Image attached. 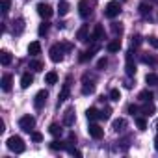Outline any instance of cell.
Masks as SVG:
<instances>
[{
  "instance_id": "obj_1",
  "label": "cell",
  "mask_w": 158,
  "mask_h": 158,
  "mask_svg": "<svg viewBox=\"0 0 158 158\" xmlns=\"http://www.w3.org/2000/svg\"><path fill=\"white\" fill-rule=\"evenodd\" d=\"M6 145H8L10 151H13V152H17V154H19V152H24V149H26V145H24V141H23L21 136H11V138H8Z\"/></svg>"
},
{
  "instance_id": "obj_2",
  "label": "cell",
  "mask_w": 158,
  "mask_h": 158,
  "mask_svg": "<svg viewBox=\"0 0 158 158\" xmlns=\"http://www.w3.org/2000/svg\"><path fill=\"white\" fill-rule=\"evenodd\" d=\"M63 50H67L63 43H61V45H52V47H50V50H48V54H50V60H52L54 63L61 61V60H63Z\"/></svg>"
},
{
  "instance_id": "obj_3",
  "label": "cell",
  "mask_w": 158,
  "mask_h": 158,
  "mask_svg": "<svg viewBox=\"0 0 158 158\" xmlns=\"http://www.w3.org/2000/svg\"><path fill=\"white\" fill-rule=\"evenodd\" d=\"M19 127H21V130H24V132H32L34 130V127H35V117L34 115H23L21 119H19Z\"/></svg>"
},
{
  "instance_id": "obj_4",
  "label": "cell",
  "mask_w": 158,
  "mask_h": 158,
  "mask_svg": "<svg viewBox=\"0 0 158 158\" xmlns=\"http://www.w3.org/2000/svg\"><path fill=\"white\" fill-rule=\"evenodd\" d=\"M121 13V6H119V2H108L106 4V8H104V15L108 17V19H115L117 15Z\"/></svg>"
},
{
  "instance_id": "obj_5",
  "label": "cell",
  "mask_w": 158,
  "mask_h": 158,
  "mask_svg": "<svg viewBox=\"0 0 158 158\" xmlns=\"http://www.w3.org/2000/svg\"><path fill=\"white\" fill-rule=\"evenodd\" d=\"M125 71H127L128 76H134L136 74V63H134V52L132 50L127 52V67H125Z\"/></svg>"
},
{
  "instance_id": "obj_6",
  "label": "cell",
  "mask_w": 158,
  "mask_h": 158,
  "mask_svg": "<svg viewBox=\"0 0 158 158\" xmlns=\"http://www.w3.org/2000/svg\"><path fill=\"white\" fill-rule=\"evenodd\" d=\"M78 13H80L82 19H88L91 15V6H89V0H80L78 2Z\"/></svg>"
},
{
  "instance_id": "obj_7",
  "label": "cell",
  "mask_w": 158,
  "mask_h": 158,
  "mask_svg": "<svg viewBox=\"0 0 158 158\" xmlns=\"http://www.w3.org/2000/svg\"><path fill=\"white\" fill-rule=\"evenodd\" d=\"M69 93H71V78H67V80H65V84H63V88H61V91H60L58 104H61L63 101H67V99H69Z\"/></svg>"
},
{
  "instance_id": "obj_8",
  "label": "cell",
  "mask_w": 158,
  "mask_h": 158,
  "mask_svg": "<svg viewBox=\"0 0 158 158\" xmlns=\"http://www.w3.org/2000/svg\"><path fill=\"white\" fill-rule=\"evenodd\" d=\"M37 13H39L43 19H50L52 13H54V10H52L48 4H43V2H41V4H37Z\"/></svg>"
},
{
  "instance_id": "obj_9",
  "label": "cell",
  "mask_w": 158,
  "mask_h": 158,
  "mask_svg": "<svg viewBox=\"0 0 158 158\" xmlns=\"http://www.w3.org/2000/svg\"><path fill=\"white\" fill-rule=\"evenodd\" d=\"M47 99H48V93L45 91V89H41L37 95H35V99H34V106L39 110V108H43L45 106V102H47Z\"/></svg>"
},
{
  "instance_id": "obj_10",
  "label": "cell",
  "mask_w": 158,
  "mask_h": 158,
  "mask_svg": "<svg viewBox=\"0 0 158 158\" xmlns=\"http://www.w3.org/2000/svg\"><path fill=\"white\" fill-rule=\"evenodd\" d=\"M88 132H89V136H91L93 139H101V138L104 136V130H102L99 125H95V123H91V125H89Z\"/></svg>"
},
{
  "instance_id": "obj_11",
  "label": "cell",
  "mask_w": 158,
  "mask_h": 158,
  "mask_svg": "<svg viewBox=\"0 0 158 158\" xmlns=\"http://www.w3.org/2000/svg\"><path fill=\"white\" fill-rule=\"evenodd\" d=\"M89 24H82L80 28H78V32H76V39L78 41H88L89 39Z\"/></svg>"
},
{
  "instance_id": "obj_12",
  "label": "cell",
  "mask_w": 158,
  "mask_h": 158,
  "mask_svg": "<svg viewBox=\"0 0 158 158\" xmlns=\"http://www.w3.org/2000/svg\"><path fill=\"white\" fill-rule=\"evenodd\" d=\"M97 50H99V45H95V47H91L89 50H86V52H82V54H80V58H78V60H80L82 63H86L88 60H91V58H93V54H95Z\"/></svg>"
},
{
  "instance_id": "obj_13",
  "label": "cell",
  "mask_w": 158,
  "mask_h": 158,
  "mask_svg": "<svg viewBox=\"0 0 158 158\" xmlns=\"http://www.w3.org/2000/svg\"><path fill=\"white\" fill-rule=\"evenodd\" d=\"M74 119H76V115H74V110H73V108H69V110L63 114V125L71 127V125H74Z\"/></svg>"
},
{
  "instance_id": "obj_14",
  "label": "cell",
  "mask_w": 158,
  "mask_h": 158,
  "mask_svg": "<svg viewBox=\"0 0 158 158\" xmlns=\"http://www.w3.org/2000/svg\"><path fill=\"white\" fill-rule=\"evenodd\" d=\"M32 84H34V76H32L30 73H24V74L21 76V88L26 89V88H30Z\"/></svg>"
},
{
  "instance_id": "obj_15",
  "label": "cell",
  "mask_w": 158,
  "mask_h": 158,
  "mask_svg": "<svg viewBox=\"0 0 158 158\" xmlns=\"http://www.w3.org/2000/svg\"><path fill=\"white\" fill-rule=\"evenodd\" d=\"M102 37H104V28H102V24H95L93 34H91V41H99V39H102Z\"/></svg>"
},
{
  "instance_id": "obj_16",
  "label": "cell",
  "mask_w": 158,
  "mask_h": 158,
  "mask_svg": "<svg viewBox=\"0 0 158 158\" xmlns=\"http://www.w3.org/2000/svg\"><path fill=\"white\" fill-rule=\"evenodd\" d=\"M11 84H13V76H11V74H4V76H2V82H0L2 89H4V91H10V89H11Z\"/></svg>"
},
{
  "instance_id": "obj_17",
  "label": "cell",
  "mask_w": 158,
  "mask_h": 158,
  "mask_svg": "<svg viewBox=\"0 0 158 158\" xmlns=\"http://www.w3.org/2000/svg\"><path fill=\"white\" fill-rule=\"evenodd\" d=\"M11 60H13V56H11L8 50H2V52H0V63H2L4 67H8V65L11 63Z\"/></svg>"
},
{
  "instance_id": "obj_18",
  "label": "cell",
  "mask_w": 158,
  "mask_h": 158,
  "mask_svg": "<svg viewBox=\"0 0 158 158\" xmlns=\"http://www.w3.org/2000/svg\"><path fill=\"white\" fill-rule=\"evenodd\" d=\"M28 54H32V56H37V54H41V43H39V41H34V43H30V45H28Z\"/></svg>"
},
{
  "instance_id": "obj_19",
  "label": "cell",
  "mask_w": 158,
  "mask_h": 158,
  "mask_svg": "<svg viewBox=\"0 0 158 158\" xmlns=\"http://www.w3.org/2000/svg\"><path fill=\"white\" fill-rule=\"evenodd\" d=\"M106 50H108V52H119V50H121V41H119V39L110 41V43L106 45Z\"/></svg>"
},
{
  "instance_id": "obj_20",
  "label": "cell",
  "mask_w": 158,
  "mask_h": 158,
  "mask_svg": "<svg viewBox=\"0 0 158 158\" xmlns=\"http://www.w3.org/2000/svg\"><path fill=\"white\" fill-rule=\"evenodd\" d=\"M86 115H88V119H89V121H97V119H101V112H99L97 108H88Z\"/></svg>"
},
{
  "instance_id": "obj_21",
  "label": "cell",
  "mask_w": 158,
  "mask_h": 158,
  "mask_svg": "<svg viewBox=\"0 0 158 158\" xmlns=\"http://www.w3.org/2000/svg\"><path fill=\"white\" fill-rule=\"evenodd\" d=\"M67 143H63V141H58V139H54V141H50V149L52 151H67Z\"/></svg>"
},
{
  "instance_id": "obj_22",
  "label": "cell",
  "mask_w": 158,
  "mask_h": 158,
  "mask_svg": "<svg viewBox=\"0 0 158 158\" xmlns=\"http://www.w3.org/2000/svg\"><path fill=\"white\" fill-rule=\"evenodd\" d=\"M45 82H47L48 86H54V84L58 82V74H56L54 71H50V73H47V74H45Z\"/></svg>"
},
{
  "instance_id": "obj_23",
  "label": "cell",
  "mask_w": 158,
  "mask_h": 158,
  "mask_svg": "<svg viewBox=\"0 0 158 158\" xmlns=\"http://www.w3.org/2000/svg\"><path fill=\"white\" fill-rule=\"evenodd\" d=\"M138 99H139L141 102H151V101H152V93H151L149 89H143V91H139Z\"/></svg>"
},
{
  "instance_id": "obj_24",
  "label": "cell",
  "mask_w": 158,
  "mask_h": 158,
  "mask_svg": "<svg viewBox=\"0 0 158 158\" xmlns=\"http://www.w3.org/2000/svg\"><path fill=\"white\" fill-rule=\"evenodd\" d=\"M154 110H156V108H154L152 102H145V104L141 106V114H143V115H152Z\"/></svg>"
},
{
  "instance_id": "obj_25",
  "label": "cell",
  "mask_w": 158,
  "mask_h": 158,
  "mask_svg": "<svg viewBox=\"0 0 158 158\" xmlns=\"http://www.w3.org/2000/svg\"><path fill=\"white\" fill-rule=\"evenodd\" d=\"M48 132L54 136V138H58V136H61V132H63V128L58 125V123H52L50 127H48Z\"/></svg>"
},
{
  "instance_id": "obj_26",
  "label": "cell",
  "mask_w": 158,
  "mask_h": 158,
  "mask_svg": "<svg viewBox=\"0 0 158 158\" xmlns=\"http://www.w3.org/2000/svg\"><path fill=\"white\" fill-rule=\"evenodd\" d=\"M112 127H114V130H115V132H123V130H125V127H127V121H125V119H115Z\"/></svg>"
},
{
  "instance_id": "obj_27",
  "label": "cell",
  "mask_w": 158,
  "mask_h": 158,
  "mask_svg": "<svg viewBox=\"0 0 158 158\" xmlns=\"http://www.w3.org/2000/svg\"><path fill=\"white\" fill-rule=\"evenodd\" d=\"M145 82H147L149 86H158V74H154V73H149V74L145 76Z\"/></svg>"
},
{
  "instance_id": "obj_28",
  "label": "cell",
  "mask_w": 158,
  "mask_h": 158,
  "mask_svg": "<svg viewBox=\"0 0 158 158\" xmlns=\"http://www.w3.org/2000/svg\"><path fill=\"white\" fill-rule=\"evenodd\" d=\"M93 91H95V84H93V82H84L82 93H84V95H89V93H93Z\"/></svg>"
},
{
  "instance_id": "obj_29",
  "label": "cell",
  "mask_w": 158,
  "mask_h": 158,
  "mask_svg": "<svg viewBox=\"0 0 158 158\" xmlns=\"http://www.w3.org/2000/svg\"><path fill=\"white\" fill-rule=\"evenodd\" d=\"M11 8V0H0V10H2V15H8Z\"/></svg>"
},
{
  "instance_id": "obj_30",
  "label": "cell",
  "mask_w": 158,
  "mask_h": 158,
  "mask_svg": "<svg viewBox=\"0 0 158 158\" xmlns=\"http://www.w3.org/2000/svg\"><path fill=\"white\" fill-rule=\"evenodd\" d=\"M67 11H69V4L65 2V0H61V2L58 4V13L60 15H67Z\"/></svg>"
},
{
  "instance_id": "obj_31",
  "label": "cell",
  "mask_w": 158,
  "mask_h": 158,
  "mask_svg": "<svg viewBox=\"0 0 158 158\" xmlns=\"http://www.w3.org/2000/svg\"><path fill=\"white\" fill-rule=\"evenodd\" d=\"M139 13H141V17H151V6L139 4Z\"/></svg>"
},
{
  "instance_id": "obj_32",
  "label": "cell",
  "mask_w": 158,
  "mask_h": 158,
  "mask_svg": "<svg viewBox=\"0 0 158 158\" xmlns=\"http://www.w3.org/2000/svg\"><path fill=\"white\" fill-rule=\"evenodd\" d=\"M141 61L147 63V65H154L156 63V58L154 56H149V54H141Z\"/></svg>"
},
{
  "instance_id": "obj_33",
  "label": "cell",
  "mask_w": 158,
  "mask_h": 158,
  "mask_svg": "<svg viewBox=\"0 0 158 158\" xmlns=\"http://www.w3.org/2000/svg\"><path fill=\"white\" fill-rule=\"evenodd\" d=\"M30 69L35 71V73H39V71H43V63L39 60H34V61H30Z\"/></svg>"
},
{
  "instance_id": "obj_34",
  "label": "cell",
  "mask_w": 158,
  "mask_h": 158,
  "mask_svg": "<svg viewBox=\"0 0 158 158\" xmlns=\"http://www.w3.org/2000/svg\"><path fill=\"white\" fill-rule=\"evenodd\" d=\"M48 28H50V24H48V23L45 21V23H43V24L39 26V30H37V34H39V35L43 37V35H47V34H48Z\"/></svg>"
},
{
  "instance_id": "obj_35",
  "label": "cell",
  "mask_w": 158,
  "mask_h": 158,
  "mask_svg": "<svg viewBox=\"0 0 158 158\" xmlns=\"http://www.w3.org/2000/svg\"><path fill=\"white\" fill-rule=\"evenodd\" d=\"M24 30V21L23 19H17L15 21V34H21Z\"/></svg>"
},
{
  "instance_id": "obj_36",
  "label": "cell",
  "mask_w": 158,
  "mask_h": 158,
  "mask_svg": "<svg viewBox=\"0 0 158 158\" xmlns=\"http://www.w3.org/2000/svg\"><path fill=\"white\" fill-rule=\"evenodd\" d=\"M110 115H112V108L110 106H106L104 110H101V119L106 121V119H110Z\"/></svg>"
},
{
  "instance_id": "obj_37",
  "label": "cell",
  "mask_w": 158,
  "mask_h": 158,
  "mask_svg": "<svg viewBox=\"0 0 158 158\" xmlns=\"http://www.w3.org/2000/svg\"><path fill=\"white\" fill-rule=\"evenodd\" d=\"M136 127H138L139 130H145V128H147V121H145L143 117H136Z\"/></svg>"
},
{
  "instance_id": "obj_38",
  "label": "cell",
  "mask_w": 158,
  "mask_h": 158,
  "mask_svg": "<svg viewBox=\"0 0 158 158\" xmlns=\"http://www.w3.org/2000/svg\"><path fill=\"white\" fill-rule=\"evenodd\" d=\"M110 99H112V101H119V99H121L119 89H112V91H110Z\"/></svg>"
},
{
  "instance_id": "obj_39",
  "label": "cell",
  "mask_w": 158,
  "mask_h": 158,
  "mask_svg": "<svg viewBox=\"0 0 158 158\" xmlns=\"http://www.w3.org/2000/svg\"><path fill=\"white\" fill-rule=\"evenodd\" d=\"M112 32H114L115 35H117V34H121V32H123V28H121V24H117V23H114V24H112Z\"/></svg>"
},
{
  "instance_id": "obj_40",
  "label": "cell",
  "mask_w": 158,
  "mask_h": 158,
  "mask_svg": "<svg viewBox=\"0 0 158 158\" xmlns=\"http://www.w3.org/2000/svg\"><path fill=\"white\" fill-rule=\"evenodd\" d=\"M67 151H69V154H73V156H82V152L78 151V149H74V147H67Z\"/></svg>"
},
{
  "instance_id": "obj_41",
  "label": "cell",
  "mask_w": 158,
  "mask_h": 158,
  "mask_svg": "<svg viewBox=\"0 0 158 158\" xmlns=\"http://www.w3.org/2000/svg\"><path fill=\"white\" fill-rule=\"evenodd\" d=\"M106 65H108V60H106V58H101V60H99V63H97V67H99V69H104Z\"/></svg>"
},
{
  "instance_id": "obj_42",
  "label": "cell",
  "mask_w": 158,
  "mask_h": 158,
  "mask_svg": "<svg viewBox=\"0 0 158 158\" xmlns=\"http://www.w3.org/2000/svg\"><path fill=\"white\" fill-rule=\"evenodd\" d=\"M32 139L34 141H41L43 139V134L41 132H32Z\"/></svg>"
},
{
  "instance_id": "obj_43",
  "label": "cell",
  "mask_w": 158,
  "mask_h": 158,
  "mask_svg": "<svg viewBox=\"0 0 158 158\" xmlns=\"http://www.w3.org/2000/svg\"><path fill=\"white\" fill-rule=\"evenodd\" d=\"M141 43V37L139 35H132V47H138Z\"/></svg>"
},
{
  "instance_id": "obj_44",
  "label": "cell",
  "mask_w": 158,
  "mask_h": 158,
  "mask_svg": "<svg viewBox=\"0 0 158 158\" xmlns=\"http://www.w3.org/2000/svg\"><path fill=\"white\" fill-rule=\"evenodd\" d=\"M128 114H130V115H134V114H138V106H134V104H130V106H128Z\"/></svg>"
},
{
  "instance_id": "obj_45",
  "label": "cell",
  "mask_w": 158,
  "mask_h": 158,
  "mask_svg": "<svg viewBox=\"0 0 158 158\" xmlns=\"http://www.w3.org/2000/svg\"><path fill=\"white\" fill-rule=\"evenodd\" d=\"M149 43H151L152 47H156V48H158V37H149Z\"/></svg>"
},
{
  "instance_id": "obj_46",
  "label": "cell",
  "mask_w": 158,
  "mask_h": 158,
  "mask_svg": "<svg viewBox=\"0 0 158 158\" xmlns=\"http://www.w3.org/2000/svg\"><path fill=\"white\" fill-rule=\"evenodd\" d=\"M154 149H156V152H158V134L154 136Z\"/></svg>"
},
{
  "instance_id": "obj_47",
  "label": "cell",
  "mask_w": 158,
  "mask_h": 158,
  "mask_svg": "<svg viewBox=\"0 0 158 158\" xmlns=\"http://www.w3.org/2000/svg\"><path fill=\"white\" fill-rule=\"evenodd\" d=\"M152 2H156V4H158V0H152Z\"/></svg>"
},
{
  "instance_id": "obj_48",
  "label": "cell",
  "mask_w": 158,
  "mask_h": 158,
  "mask_svg": "<svg viewBox=\"0 0 158 158\" xmlns=\"http://www.w3.org/2000/svg\"><path fill=\"white\" fill-rule=\"evenodd\" d=\"M156 128H158V121H156Z\"/></svg>"
},
{
  "instance_id": "obj_49",
  "label": "cell",
  "mask_w": 158,
  "mask_h": 158,
  "mask_svg": "<svg viewBox=\"0 0 158 158\" xmlns=\"http://www.w3.org/2000/svg\"><path fill=\"white\" fill-rule=\"evenodd\" d=\"M123 2H125V0H123Z\"/></svg>"
}]
</instances>
